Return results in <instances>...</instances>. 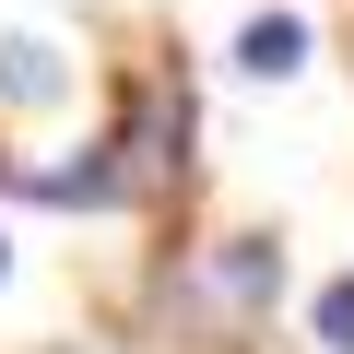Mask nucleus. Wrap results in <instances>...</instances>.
<instances>
[{"mask_svg":"<svg viewBox=\"0 0 354 354\" xmlns=\"http://www.w3.org/2000/svg\"><path fill=\"white\" fill-rule=\"evenodd\" d=\"M236 59H248V71H260V83H283V71H295V59H307V24H295V12H260V24H248V36H236Z\"/></svg>","mask_w":354,"mask_h":354,"instance_id":"nucleus-3","label":"nucleus"},{"mask_svg":"<svg viewBox=\"0 0 354 354\" xmlns=\"http://www.w3.org/2000/svg\"><path fill=\"white\" fill-rule=\"evenodd\" d=\"M0 272H12V248H0Z\"/></svg>","mask_w":354,"mask_h":354,"instance_id":"nucleus-5","label":"nucleus"},{"mask_svg":"<svg viewBox=\"0 0 354 354\" xmlns=\"http://www.w3.org/2000/svg\"><path fill=\"white\" fill-rule=\"evenodd\" d=\"M59 95V48L48 36H0V106H48Z\"/></svg>","mask_w":354,"mask_h":354,"instance_id":"nucleus-2","label":"nucleus"},{"mask_svg":"<svg viewBox=\"0 0 354 354\" xmlns=\"http://www.w3.org/2000/svg\"><path fill=\"white\" fill-rule=\"evenodd\" d=\"M319 342H330V354H354V272L319 295Z\"/></svg>","mask_w":354,"mask_h":354,"instance_id":"nucleus-4","label":"nucleus"},{"mask_svg":"<svg viewBox=\"0 0 354 354\" xmlns=\"http://www.w3.org/2000/svg\"><path fill=\"white\" fill-rule=\"evenodd\" d=\"M272 283H283V248H272V236H225V248H201V295H213L225 319H260Z\"/></svg>","mask_w":354,"mask_h":354,"instance_id":"nucleus-1","label":"nucleus"}]
</instances>
